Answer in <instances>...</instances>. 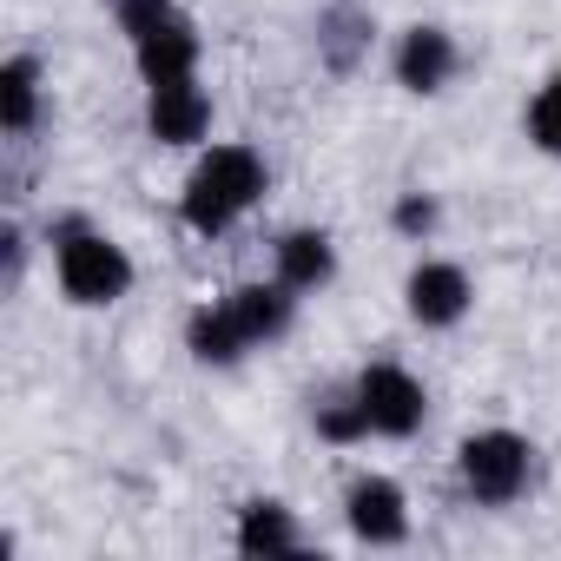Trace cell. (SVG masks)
I'll return each mask as SVG.
<instances>
[{
    "mask_svg": "<svg viewBox=\"0 0 561 561\" xmlns=\"http://www.w3.org/2000/svg\"><path fill=\"white\" fill-rule=\"evenodd\" d=\"M271 192V165L257 146L244 139H218V146H198L185 185H179V218L192 238H225L238 218L257 211V198Z\"/></svg>",
    "mask_w": 561,
    "mask_h": 561,
    "instance_id": "1",
    "label": "cell"
},
{
    "mask_svg": "<svg viewBox=\"0 0 561 561\" xmlns=\"http://www.w3.org/2000/svg\"><path fill=\"white\" fill-rule=\"evenodd\" d=\"M47 257H54L60 298L80 305V311H113L133 291V277H139L133 271V251L106 225H93L87 211H60L47 225Z\"/></svg>",
    "mask_w": 561,
    "mask_h": 561,
    "instance_id": "2",
    "label": "cell"
},
{
    "mask_svg": "<svg viewBox=\"0 0 561 561\" xmlns=\"http://www.w3.org/2000/svg\"><path fill=\"white\" fill-rule=\"evenodd\" d=\"M456 482L476 508H515L535 489V443L508 423H489L456 443Z\"/></svg>",
    "mask_w": 561,
    "mask_h": 561,
    "instance_id": "3",
    "label": "cell"
},
{
    "mask_svg": "<svg viewBox=\"0 0 561 561\" xmlns=\"http://www.w3.org/2000/svg\"><path fill=\"white\" fill-rule=\"evenodd\" d=\"M351 390H357V410H364V423H370L377 443H410V436L430 423V390H423V377L403 370L397 357L364 364V370L351 377Z\"/></svg>",
    "mask_w": 561,
    "mask_h": 561,
    "instance_id": "4",
    "label": "cell"
},
{
    "mask_svg": "<svg viewBox=\"0 0 561 561\" xmlns=\"http://www.w3.org/2000/svg\"><path fill=\"white\" fill-rule=\"evenodd\" d=\"M403 311H410V324H423V331H456V324L476 311L469 271H462L456 257H416L410 277H403Z\"/></svg>",
    "mask_w": 561,
    "mask_h": 561,
    "instance_id": "5",
    "label": "cell"
},
{
    "mask_svg": "<svg viewBox=\"0 0 561 561\" xmlns=\"http://www.w3.org/2000/svg\"><path fill=\"white\" fill-rule=\"evenodd\" d=\"M390 73H397V87H403V93L436 100V93H449V87H456V73H462V47H456V34H449V27L416 21V27H403V34H397V47H390Z\"/></svg>",
    "mask_w": 561,
    "mask_h": 561,
    "instance_id": "6",
    "label": "cell"
},
{
    "mask_svg": "<svg viewBox=\"0 0 561 561\" xmlns=\"http://www.w3.org/2000/svg\"><path fill=\"white\" fill-rule=\"evenodd\" d=\"M146 139L152 146H179V152L211 146V93H205L198 73L146 87Z\"/></svg>",
    "mask_w": 561,
    "mask_h": 561,
    "instance_id": "7",
    "label": "cell"
},
{
    "mask_svg": "<svg viewBox=\"0 0 561 561\" xmlns=\"http://www.w3.org/2000/svg\"><path fill=\"white\" fill-rule=\"evenodd\" d=\"M344 522H351V535L364 548H403L410 541V495H403V482L397 476H377V469L351 476Z\"/></svg>",
    "mask_w": 561,
    "mask_h": 561,
    "instance_id": "8",
    "label": "cell"
},
{
    "mask_svg": "<svg viewBox=\"0 0 561 561\" xmlns=\"http://www.w3.org/2000/svg\"><path fill=\"white\" fill-rule=\"evenodd\" d=\"M311 41H318V67L351 80L377 54V14L364 8V0H324L318 21H311Z\"/></svg>",
    "mask_w": 561,
    "mask_h": 561,
    "instance_id": "9",
    "label": "cell"
},
{
    "mask_svg": "<svg viewBox=\"0 0 561 561\" xmlns=\"http://www.w3.org/2000/svg\"><path fill=\"white\" fill-rule=\"evenodd\" d=\"M126 47H133L139 87H159V80H185V73H198V54H205V41H198V21H192L185 8H172L165 21H152L146 34H133Z\"/></svg>",
    "mask_w": 561,
    "mask_h": 561,
    "instance_id": "10",
    "label": "cell"
},
{
    "mask_svg": "<svg viewBox=\"0 0 561 561\" xmlns=\"http://www.w3.org/2000/svg\"><path fill=\"white\" fill-rule=\"evenodd\" d=\"M271 277H285L298 298L324 291L331 277H337V238L324 225H285V231L271 238Z\"/></svg>",
    "mask_w": 561,
    "mask_h": 561,
    "instance_id": "11",
    "label": "cell"
},
{
    "mask_svg": "<svg viewBox=\"0 0 561 561\" xmlns=\"http://www.w3.org/2000/svg\"><path fill=\"white\" fill-rule=\"evenodd\" d=\"M41 119H47V67L41 54H8L0 60V133L34 139Z\"/></svg>",
    "mask_w": 561,
    "mask_h": 561,
    "instance_id": "12",
    "label": "cell"
},
{
    "mask_svg": "<svg viewBox=\"0 0 561 561\" xmlns=\"http://www.w3.org/2000/svg\"><path fill=\"white\" fill-rule=\"evenodd\" d=\"M225 298H231V311H238L251 351H264V344H277V337H291L298 305H305V298L285 285V277H257V285H238V291H225Z\"/></svg>",
    "mask_w": 561,
    "mask_h": 561,
    "instance_id": "13",
    "label": "cell"
},
{
    "mask_svg": "<svg viewBox=\"0 0 561 561\" xmlns=\"http://www.w3.org/2000/svg\"><path fill=\"white\" fill-rule=\"evenodd\" d=\"M185 351H192L205 370H231V364H244V357H251V337H244V324H238L231 298H205V305L185 318Z\"/></svg>",
    "mask_w": 561,
    "mask_h": 561,
    "instance_id": "14",
    "label": "cell"
},
{
    "mask_svg": "<svg viewBox=\"0 0 561 561\" xmlns=\"http://www.w3.org/2000/svg\"><path fill=\"white\" fill-rule=\"evenodd\" d=\"M231 548L238 554H298L305 548V528H298V515L277 502V495H257V502H244L238 508V522H231Z\"/></svg>",
    "mask_w": 561,
    "mask_h": 561,
    "instance_id": "15",
    "label": "cell"
},
{
    "mask_svg": "<svg viewBox=\"0 0 561 561\" xmlns=\"http://www.w3.org/2000/svg\"><path fill=\"white\" fill-rule=\"evenodd\" d=\"M311 430H318L324 443H337V449L370 443V423H364V410H357V390H351V383H331L324 397H311Z\"/></svg>",
    "mask_w": 561,
    "mask_h": 561,
    "instance_id": "16",
    "label": "cell"
},
{
    "mask_svg": "<svg viewBox=\"0 0 561 561\" xmlns=\"http://www.w3.org/2000/svg\"><path fill=\"white\" fill-rule=\"evenodd\" d=\"M522 126H528V146H535V152L561 159V67H554V73L535 87V100H528Z\"/></svg>",
    "mask_w": 561,
    "mask_h": 561,
    "instance_id": "17",
    "label": "cell"
},
{
    "mask_svg": "<svg viewBox=\"0 0 561 561\" xmlns=\"http://www.w3.org/2000/svg\"><path fill=\"white\" fill-rule=\"evenodd\" d=\"M390 225L403 231V238H436V225H443V205H436V192H397V205H390Z\"/></svg>",
    "mask_w": 561,
    "mask_h": 561,
    "instance_id": "18",
    "label": "cell"
},
{
    "mask_svg": "<svg viewBox=\"0 0 561 561\" xmlns=\"http://www.w3.org/2000/svg\"><path fill=\"white\" fill-rule=\"evenodd\" d=\"M100 8H106V14L119 21V34L133 41V34H146L152 21H165V14L179 8V0H100Z\"/></svg>",
    "mask_w": 561,
    "mask_h": 561,
    "instance_id": "19",
    "label": "cell"
}]
</instances>
